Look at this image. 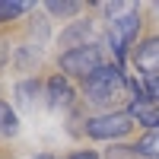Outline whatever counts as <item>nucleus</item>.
<instances>
[{
    "label": "nucleus",
    "mask_w": 159,
    "mask_h": 159,
    "mask_svg": "<svg viewBox=\"0 0 159 159\" xmlns=\"http://www.w3.org/2000/svg\"><path fill=\"white\" fill-rule=\"evenodd\" d=\"M35 159H54V156H51V153H42V156H35Z\"/></svg>",
    "instance_id": "obj_16"
},
{
    "label": "nucleus",
    "mask_w": 159,
    "mask_h": 159,
    "mask_svg": "<svg viewBox=\"0 0 159 159\" xmlns=\"http://www.w3.org/2000/svg\"><path fill=\"white\" fill-rule=\"evenodd\" d=\"M83 45H92V22L89 19L86 22H73L70 29L61 32V48L73 51V48H83Z\"/></svg>",
    "instance_id": "obj_7"
},
{
    "label": "nucleus",
    "mask_w": 159,
    "mask_h": 159,
    "mask_svg": "<svg viewBox=\"0 0 159 159\" xmlns=\"http://www.w3.org/2000/svg\"><path fill=\"white\" fill-rule=\"evenodd\" d=\"M45 99H48L51 108H70L76 102V89L64 73H51L48 83H45Z\"/></svg>",
    "instance_id": "obj_6"
},
{
    "label": "nucleus",
    "mask_w": 159,
    "mask_h": 159,
    "mask_svg": "<svg viewBox=\"0 0 159 159\" xmlns=\"http://www.w3.org/2000/svg\"><path fill=\"white\" fill-rule=\"evenodd\" d=\"M127 86H130V83L124 80V73H121L118 64H102L96 73H89V76L83 80V96H86V102H92V105H108V102H115V99H124Z\"/></svg>",
    "instance_id": "obj_1"
},
{
    "label": "nucleus",
    "mask_w": 159,
    "mask_h": 159,
    "mask_svg": "<svg viewBox=\"0 0 159 159\" xmlns=\"http://www.w3.org/2000/svg\"><path fill=\"white\" fill-rule=\"evenodd\" d=\"M140 86L147 92V99L153 108H159V73H150V76H140Z\"/></svg>",
    "instance_id": "obj_13"
},
{
    "label": "nucleus",
    "mask_w": 159,
    "mask_h": 159,
    "mask_svg": "<svg viewBox=\"0 0 159 159\" xmlns=\"http://www.w3.org/2000/svg\"><path fill=\"white\" fill-rule=\"evenodd\" d=\"M134 130V118L127 111H102L86 118V137L92 140H121Z\"/></svg>",
    "instance_id": "obj_4"
},
{
    "label": "nucleus",
    "mask_w": 159,
    "mask_h": 159,
    "mask_svg": "<svg viewBox=\"0 0 159 159\" xmlns=\"http://www.w3.org/2000/svg\"><path fill=\"white\" fill-rule=\"evenodd\" d=\"M153 10H156V13H159V3H156V7H153Z\"/></svg>",
    "instance_id": "obj_17"
},
{
    "label": "nucleus",
    "mask_w": 159,
    "mask_h": 159,
    "mask_svg": "<svg viewBox=\"0 0 159 159\" xmlns=\"http://www.w3.org/2000/svg\"><path fill=\"white\" fill-rule=\"evenodd\" d=\"M29 10H32V3H19V0H0V25L19 19L22 13H29Z\"/></svg>",
    "instance_id": "obj_11"
},
{
    "label": "nucleus",
    "mask_w": 159,
    "mask_h": 159,
    "mask_svg": "<svg viewBox=\"0 0 159 159\" xmlns=\"http://www.w3.org/2000/svg\"><path fill=\"white\" fill-rule=\"evenodd\" d=\"M86 3H76V0H64V3H57V0H51V3H45V10L51 13V16L57 19H67V16H76L80 10H83Z\"/></svg>",
    "instance_id": "obj_12"
},
{
    "label": "nucleus",
    "mask_w": 159,
    "mask_h": 159,
    "mask_svg": "<svg viewBox=\"0 0 159 159\" xmlns=\"http://www.w3.org/2000/svg\"><path fill=\"white\" fill-rule=\"evenodd\" d=\"M38 89H42V83H38L35 76L19 80V83H16V105H19V108H32V105H35V96H38Z\"/></svg>",
    "instance_id": "obj_8"
},
{
    "label": "nucleus",
    "mask_w": 159,
    "mask_h": 159,
    "mask_svg": "<svg viewBox=\"0 0 159 159\" xmlns=\"http://www.w3.org/2000/svg\"><path fill=\"white\" fill-rule=\"evenodd\" d=\"M102 64H108L105 61V48L99 42H92V45H83V48H73V51H61V57H57V67L64 70V76L73 80H86L89 73H96Z\"/></svg>",
    "instance_id": "obj_2"
},
{
    "label": "nucleus",
    "mask_w": 159,
    "mask_h": 159,
    "mask_svg": "<svg viewBox=\"0 0 159 159\" xmlns=\"http://www.w3.org/2000/svg\"><path fill=\"white\" fill-rule=\"evenodd\" d=\"M130 61H134V67L143 76L159 73V35H150V38H143V42H137L134 51H130Z\"/></svg>",
    "instance_id": "obj_5"
},
{
    "label": "nucleus",
    "mask_w": 159,
    "mask_h": 159,
    "mask_svg": "<svg viewBox=\"0 0 159 159\" xmlns=\"http://www.w3.org/2000/svg\"><path fill=\"white\" fill-rule=\"evenodd\" d=\"M19 134V118L10 102H0V137H16Z\"/></svg>",
    "instance_id": "obj_10"
},
{
    "label": "nucleus",
    "mask_w": 159,
    "mask_h": 159,
    "mask_svg": "<svg viewBox=\"0 0 159 159\" xmlns=\"http://www.w3.org/2000/svg\"><path fill=\"white\" fill-rule=\"evenodd\" d=\"M140 7L134 3L127 13H121V16L108 19V45H111V54L118 61L127 57V51L137 45V35H140Z\"/></svg>",
    "instance_id": "obj_3"
},
{
    "label": "nucleus",
    "mask_w": 159,
    "mask_h": 159,
    "mask_svg": "<svg viewBox=\"0 0 159 159\" xmlns=\"http://www.w3.org/2000/svg\"><path fill=\"white\" fill-rule=\"evenodd\" d=\"M67 159H99V153L96 150H73Z\"/></svg>",
    "instance_id": "obj_15"
},
{
    "label": "nucleus",
    "mask_w": 159,
    "mask_h": 159,
    "mask_svg": "<svg viewBox=\"0 0 159 159\" xmlns=\"http://www.w3.org/2000/svg\"><path fill=\"white\" fill-rule=\"evenodd\" d=\"M134 150H137L140 159H159V127L156 130H147L143 137H137Z\"/></svg>",
    "instance_id": "obj_9"
},
{
    "label": "nucleus",
    "mask_w": 159,
    "mask_h": 159,
    "mask_svg": "<svg viewBox=\"0 0 159 159\" xmlns=\"http://www.w3.org/2000/svg\"><path fill=\"white\" fill-rule=\"evenodd\" d=\"M105 159H140V156H137L134 147H115V150H108Z\"/></svg>",
    "instance_id": "obj_14"
}]
</instances>
